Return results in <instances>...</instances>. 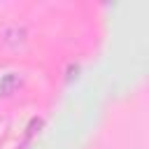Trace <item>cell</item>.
I'll return each mask as SVG.
<instances>
[{"mask_svg":"<svg viewBox=\"0 0 149 149\" xmlns=\"http://www.w3.org/2000/svg\"><path fill=\"white\" fill-rule=\"evenodd\" d=\"M23 37H26V30H23V28H19V26H9V28H5V30H2V42H5V44L16 47V44H21V42H23Z\"/></svg>","mask_w":149,"mask_h":149,"instance_id":"6da1fadb","label":"cell"},{"mask_svg":"<svg viewBox=\"0 0 149 149\" xmlns=\"http://www.w3.org/2000/svg\"><path fill=\"white\" fill-rule=\"evenodd\" d=\"M42 123H44V119H42V116H33V119H30V123H28V128H26V135H23V144H28V142H30V137H33L35 133H40Z\"/></svg>","mask_w":149,"mask_h":149,"instance_id":"3957f363","label":"cell"},{"mask_svg":"<svg viewBox=\"0 0 149 149\" xmlns=\"http://www.w3.org/2000/svg\"><path fill=\"white\" fill-rule=\"evenodd\" d=\"M19 86H21L19 74L9 72V74H5V77H2V81H0V93H2V95H12V93H14Z\"/></svg>","mask_w":149,"mask_h":149,"instance_id":"7a4b0ae2","label":"cell"}]
</instances>
